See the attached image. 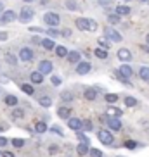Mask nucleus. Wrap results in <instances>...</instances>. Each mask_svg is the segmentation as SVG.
Wrapping results in <instances>:
<instances>
[{
  "instance_id": "1",
  "label": "nucleus",
  "mask_w": 149,
  "mask_h": 157,
  "mask_svg": "<svg viewBox=\"0 0 149 157\" xmlns=\"http://www.w3.org/2000/svg\"><path fill=\"white\" fill-rule=\"evenodd\" d=\"M97 138L101 143H104V145H111L113 142H115V138H113V135L107 131V129H99L97 131Z\"/></svg>"
},
{
  "instance_id": "2",
  "label": "nucleus",
  "mask_w": 149,
  "mask_h": 157,
  "mask_svg": "<svg viewBox=\"0 0 149 157\" xmlns=\"http://www.w3.org/2000/svg\"><path fill=\"white\" fill-rule=\"evenodd\" d=\"M43 21H45V24H49L50 28H56L57 24L61 23L59 16H57L56 12H47V14L43 16Z\"/></svg>"
},
{
  "instance_id": "3",
  "label": "nucleus",
  "mask_w": 149,
  "mask_h": 157,
  "mask_svg": "<svg viewBox=\"0 0 149 157\" xmlns=\"http://www.w3.org/2000/svg\"><path fill=\"white\" fill-rule=\"evenodd\" d=\"M33 19V9L30 7H23L21 12H19V21H23V23H30Z\"/></svg>"
},
{
  "instance_id": "4",
  "label": "nucleus",
  "mask_w": 149,
  "mask_h": 157,
  "mask_svg": "<svg viewBox=\"0 0 149 157\" xmlns=\"http://www.w3.org/2000/svg\"><path fill=\"white\" fill-rule=\"evenodd\" d=\"M19 59L23 60V62H30L33 59V50L28 48V47H23L21 50H19Z\"/></svg>"
},
{
  "instance_id": "5",
  "label": "nucleus",
  "mask_w": 149,
  "mask_h": 157,
  "mask_svg": "<svg viewBox=\"0 0 149 157\" xmlns=\"http://www.w3.org/2000/svg\"><path fill=\"white\" fill-rule=\"evenodd\" d=\"M38 71L42 74H50L52 73V62L50 60H42V62L38 64Z\"/></svg>"
},
{
  "instance_id": "6",
  "label": "nucleus",
  "mask_w": 149,
  "mask_h": 157,
  "mask_svg": "<svg viewBox=\"0 0 149 157\" xmlns=\"http://www.w3.org/2000/svg\"><path fill=\"white\" fill-rule=\"evenodd\" d=\"M106 36L111 40V42H121V35L113 28H106Z\"/></svg>"
},
{
  "instance_id": "7",
  "label": "nucleus",
  "mask_w": 149,
  "mask_h": 157,
  "mask_svg": "<svg viewBox=\"0 0 149 157\" xmlns=\"http://www.w3.org/2000/svg\"><path fill=\"white\" fill-rule=\"evenodd\" d=\"M68 128L74 129V131L82 129V119H78V117H68Z\"/></svg>"
},
{
  "instance_id": "8",
  "label": "nucleus",
  "mask_w": 149,
  "mask_h": 157,
  "mask_svg": "<svg viewBox=\"0 0 149 157\" xmlns=\"http://www.w3.org/2000/svg\"><path fill=\"white\" fill-rule=\"evenodd\" d=\"M16 17H18V16H16L14 10H4L0 21H2V23H12V21H16Z\"/></svg>"
},
{
  "instance_id": "9",
  "label": "nucleus",
  "mask_w": 149,
  "mask_h": 157,
  "mask_svg": "<svg viewBox=\"0 0 149 157\" xmlns=\"http://www.w3.org/2000/svg\"><path fill=\"white\" fill-rule=\"evenodd\" d=\"M90 69H92L90 62H78V66H76V73L78 74H87L90 73Z\"/></svg>"
},
{
  "instance_id": "10",
  "label": "nucleus",
  "mask_w": 149,
  "mask_h": 157,
  "mask_svg": "<svg viewBox=\"0 0 149 157\" xmlns=\"http://www.w3.org/2000/svg\"><path fill=\"white\" fill-rule=\"evenodd\" d=\"M118 59L123 60V62H128V60L132 59L130 50H128V48H120V50H118Z\"/></svg>"
},
{
  "instance_id": "11",
  "label": "nucleus",
  "mask_w": 149,
  "mask_h": 157,
  "mask_svg": "<svg viewBox=\"0 0 149 157\" xmlns=\"http://www.w3.org/2000/svg\"><path fill=\"white\" fill-rule=\"evenodd\" d=\"M30 79H31V83L40 85V83L43 81V74L40 73V71H35V73H31V74H30Z\"/></svg>"
},
{
  "instance_id": "12",
  "label": "nucleus",
  "mask_w": 149,
  "mask_h": 157,
  "mask_svg": "<svg viewBox=\"0 0 149 157\" xmlns=\"http://www.w3.org/2000/svg\"><path fill=\"white\" fill-rule=\"evenodd\" d=\"M76 154H78V155H87V154H89V143H83V142H80L78 143V147H76Z\"/></svg>"
},
{
  "instance_id": "13",
  "label": "nucleus",
  "mask_w": 149,
  "mask_h": 157,
  "mask_svg": "<svg viewBox=\"0 0 149 157\" xmlns=\"http://www.w3.org/2000/svg\"><path fill=\"white\" fill-rule=\"evenodd\" d=\"M57 116H59L61 119H68V117H71V109L70 107H59Z\"/></svg>"
},
{
  "instance_id": "14",
  "label": "nucleus",
  "mask_w": 149,
  "mask_h": 157,
  "mask_svg": "<svg viewBox=\"0 0 149 157\" xmlns=\"http://www.w3.org/2000/svg\"><path fill=\"white\" fill-rule=\"evenodd\" d=\"M68 60H70L71 64H78L80 62V52H76V50H73V52H68Z\"/></svg>"
},
{
  "instance_id": "15",
  "label": "nucleus",
  "mask_w": 149,
  "mask_h": 157,
  "mask_svg": "<svg viewBox=\"0 0 149 157\" xmlns=\"http://www.w3.org/2000/svg\"><path fill=\"white\" fill-rule=\"evenodd\" d=\"M120 74L123 76V78H130L134 73H132V67H130V66L123 64V66H120Z\"/></svg>"
},
{
  "instance_id": "16",
  "label": "nucleus",
  "mask_w": 149,
  "mask_h": 157,
  "mask_svg": "<svg viewBox=\"0 0 149 157\" xmlns=\"http://www.w3.org/2000/svg\"><path fill=\"white\" fill-rule=\"evenodd\" d=\"M107 116L109 117H120L121 114H123V111L121 109H118V107H107Z\"/></svg>"
},
{
  "instance_id": "17",
  "label": "nucleus",
  "mask_w": 149,
  "mask_h": 157,
  "mask_svg": "<svg viewBox=\"0 0 149 157\" xmlns=\"http://www.w3.org/2000/svg\"><path fill=\"white\" fill-rule=\"evenodd\" d=\"M107 124H109V128L113 129V131H118V129L121 128V121H118L116 117H113V119H109V121H106Z\"/></svg>"
},
{
  "instance_id": "18",
  "label": "nucleus",
  "mask_w": 149,
  "mask_h": 157,
  "mask_svg": "<svg viewBox=\"0 0 149 157\" xmlns=\"http://www.w3.org/2000/svg\"><path fill=\"white\" fill-rule=\"evenodd\" d=\"M76 26H78L80 29H85V31H87V26H89V19H87V17H78V19H76Z\"/></svg>"
},
{
  "instance_id": "19",
  "label": "nucleus",
  "mask_w": 149,
  "mask_h": 157,
  "mask_svg": "<svg viewBox=\"0 0 149 157\" xmlns=\"http://www.w3.org/2000/svg\"><path fill=\"white\" fill-rule=\"evenodd\" d=\"M116 14L118 16H128L130 14V7H127V5H118L116 7Z\"/></svg>"
},
{
  "instance_id": "20",
  "label": "nucleus",
  "mask_w": 149,
  "mask_h": 157,
  "mask_svg": "<svg viewBox=\"0 0 149 157\" xmlns=\"http://www.w3.org/2000/svg\"><path fill=\"white\" fill-rule=\"evenodd\" d=\"M54 50H56V56L57 57H66V56H68V50H66V47H62V45L54 47Z\"/></svg>"
},
{
  "instance_id": "21",
  "label": "nucleus",
  "mask_w": 149,
  "mask_h": 157,
  "mask_svg": "<svg viewBox=\"0 0 149 157\" xmlns=\"http://www.w3.org/2000/svg\"><path fill=\"white\" fill-rule=\"evenodd\" d=\"M85 98H87V100H95V98H97V92H95L94 88H89V90L85 92Z\"/></svg>"
},
{
  "instance_id": "22",
  "label": "nucleus",
  "mask_w": 149,
  "mask_h": 157,
  "mask_svg": "<svg viewBox=\"0 0 149 157\" xmlns=\"http://www.w3.org/2000/svg\"><path fill=\"white\" fill-rule=\"evenodd\" d=\"M139 76H140V79H144V81H149V67H140V71H139Z\"/></svg>"
},
{
  "instance_id": "23",
  "label": "nucleus",
  "mask_w": 149,
  "mask_h": 157,
  "mask_svg": "<svg viewBox=\"0 0 149 157\" xmlns=\"http://www.w3.org/2000/svg\"><path fill=\"white\" fill-rule=\"evenodd\" d=\"M5 104L10 105V107H16L18 105V98H16L14 95H7V97H5Z\"/></svg>"
},
{
  "instance_id": "24",
  "label": "nucleus",
  "mask_w": 149,
  "mask_h": 157,
  "mask_svg": "<svg viewBox=\"0 0 149 157\" xmlns=\"http://www.w3.org/2000/svg\"><path fill=\"white\" fill-rule=\"evenodd\" d=\"M42 47L43 48H47V50H52V48H54V42H52L50 38H45V40H42Z\"/></svg>"
},
{
  "instance_id": "25",
  "label": "nucleus",
  "mask_w": 149,
  "mask_h": 157,
  "mask_svg": "<svg viewBox=\"0 0 149 157\" xmlns=\"http://www.w3.org/2000/svg\"><path fill=\"white\" fill-rule=\"evenodd\" d=\"M35 129H37V133H45L47 131V124L43 121H38L37 124H35Z\"/></svg>"
},
{
  "instance_id": "26",
  "label": "nucleus",
  "mask_w": 149,
  "mask_h": 157,
  "mask_svg": "<svg viewBox=\"0 0 149 157\" xmlns=\"http://www.w3.org/2000/svg\"><path fill=\"white\" fill-rule=\"evenodd\" d=\"M38 104H40L42 107H50L52 105V100L49 97H40V98H38Z\"/></svg>"
},
{
  "instance_id": "27",
  "label": "nucleus",
  "mask_w": 149,
  "mask_h": 157,
  "mask_svg": "<svg viewBox=\"0 0 149 157\" xmlns=\"http://www.w3.org/2000/svg\"><path fill=\"white\" fill-rule=\"evenodd\" d=\"M95 56L99 59H107V50L106 48H95Z\"/></svg>"
},
{
  "instance_id": "28",
  "label": "nucleus",
  "mask_w": 149,
  "mask_h": 157,
  "mask_svg": "<svg viewBox=\"0 0 149 157\" xmlns=\"http://www.w3.org/2000/svg\"><path fill=\"white\" fill-rule=\"evenodd\" d=\"M125 105L127 107H135L137 105V100L134 97H125Z\"/></svg>"
},
{
  "instance_id": "29",
  "label": "nucleus",
  "mask_w": 149,
  "mask_h": 157,
  "mask_svg": "<svg viewBox=\"0 0 149 157\" xmlns=\"http://www.w3.org/2000/svg\"><path fill=\"white\" fill-rule=\"evenodd\" d=\"M104 98H106L107 104H115V102L118 100V95H115V93H107V95H106Z\"/></svg>"
},
{
  "instance_id": "30",
  "label": "nucleus",
  "mask_w": 149,
  "mask_h": 157,
  "mask_svg": "<svg viewBox=\"0 0 149 157\" xmlns=\"http://www.w3.org/2000/svg\"><path fill=\"white\" fill-rule=\"evenodd\" d=\"M107 21H109L111 24H118V23H120V16H118V14H109V16H107Z\"/></svg>"
},
{
  "instance_id": "31",
  "label": "nucleus",
  "mask_w": 149,
  "mask_h": 157,
  "mask_svg": "<svg viewBox=\"0 0 149 157\" xmlns=\"http://www.w3.org/2000/svg\"><path fill=\"white\" fill-rule=\"evenodd\" d=\"M66 7H68L70 10H76L78 9V4H76L74 0H66Z\"/></svg>"
},
{
  "instance_id": "32",
  "label": "nucleus",
  "mask_w": 149,
  "mask_h": 157,
  "mask_svg": "<svg viewBox=\"0 0 149 157\" xmlns=\"http://www.w3.org/2000/svg\"><path fill=\"white\" fill-rule=\"evenodd\" d=\"M82 129H83V131H90V129H92V123H90L89 119L82 121Z\"/></svg>"
},
{
  "instance_id": "33",
  "label": "nucleus",
  "mask_w": 149,
  "mask_h": 157,
  "mask_svg": "<svg viewBox=\"0 0 149 157\" xmlns=\"http://www.w3.org/2000/svg\"><path fill=\"white\" fill-rule=\"evenodd\" d=\"M97 29V23L94 19H89V26H87V31H95Z\"/></svg>"
},
{
  "instance_id": "34",
  "label": "nucleus",
  "mask_w": 149,
  "mask_h": 157,
  "mask_svg": "<svg viewBox=\"0 0 149 157\" xmlns=\"http://www.w3.org/2000/svg\"><path fill=\"white\" fill-rule=\"evenodd\" d=\"M21 88H23V92H24V93H28V95H33V93H35V90H33L31 85H23Z\"/></svg>"
},
{
  "instance_id": "35",
  "label": "nucleus",
  "mask_w": 149,
  "mask_h": 157,
  "mask_svg": "<svg viewBox=\"0 0 149 157\" xmlns=\"http://www.w3.org/2000/svg\"><path fill=\"white\" fill-rule=\"evenodd\" d=\"M12 145H14L16 148H21L24 145V140H21V138H14L12 140Z\"/></svg>"
},
{
  "instance_id": "36",
  "label": "nucleus",
  "mask_w": 149,
  "mask_h": 157,
  "mask_svg": "<svg viewBox=\"0 0 149 157\" xmlns=\"http://www.w3.org/2000/svg\"><path fill=\"white\" fill-rule=\"evenodd\" d=\"M89 152L92 157H103V154H101V150L99 148H89Z\"/></svg>"
},
{
  "instance_id": "37",
  "label": "nucleus",
  "mask_w": 149,
  "mask_h": 157,
  "mask_svg": "<svg viewBox=\"0 0 149 157\" xmlns=\"http://www.w3.org/2000/svg\"><path fill=\"white\" fill-rule=\"evenodd\" d=\"M23 116H24L23 109H14V111H12V117H16V119H18V117H23Z\"/></svg>"
},
{
  "instance_id": "38",
  "label": "nucleus",
  "mask_w": 149,
  "mask_h": 157,
  "mask_svg": "<svg viewBox=\"0 0 149 157\" xmlns=\"http://www.w3.org/2000/svg\"><path fill=\"white\" fill-rule=\"evenodd\" d=\"M61 98H62V100H68V102H70L71 100V98H73V95H71V93L70 92H62V93H61Z\"/></svg>"
},
{
  "instance_id": "39",
  "label": "nucleus",
  "mask_w": 149,
  "mask_h": 157,
  "mask_svg": "<svg viewBox=\"0 0 149 157\" xmlns=\"http://www.w3.org/2000/svg\"><path fill=\"white\" fill-rule=\"evenodd\" d=\"M76 138H78V142H83V143H89V138L85 136L82 131H78V135H76Z\"/></svg>"
},
{
  "instance_id": "40",
  "label": "nucleus",
  "mask_w": 149,
  "mask_h": 157,
  "mask_svg": "<svg viewBox=\"0 0 149 157\" xmlns=\"http://www.w3.org/2000/svg\"><path fill=\"white\" fill-rule=\"evenodd\" d=\"M125 147H127V148H130V150H132V148L137 147V143H135L134 140H127V142H125Z\"/></svg>"
},
{
  "instance_id": "41",
  "label": "nucleus",
  "mask_w": 149,
  "mask_h": 157,
  "mask_svg": "<svg viewBox=\"0 0 149 157\" xmlns=\"http://www.w3.org/2000/svg\"><path fill=\"white\" fill-rule=\"evenodd\" d=\"M5 59H7V62H9V64L16 66V57H14V56H10V54H7V56H5Z\"/></svg>"
},
{
  "instance_id": "42",
  "label": "nucleus",
  "mask_w": 149,
  "mask_h": 157,
  "mask_svg": "<svg viewBox=\"0 0 149 157\" xmlns=\"http://www.w3.org/2000/svg\"><path fill=\"white\" fill-rule=\"evenodd\" d=\"M50 131H52V133H56V135H59V136H62V129H61V128H57V126H52V128H50Z\"/></svg>"
},
{
  "instance_id": "43",
  "label": "nucleus",
  "mask_w": 149,
  "mask_h": 157,
  "mask_svg": "<svg viewBox=\"0 0 149 157\" xmlns=\"http://www.w3.org/2000/svg\"><path fill=\"white\" fill-rule=\"evenodd\" d=\"M50 81H52V85H54V86H59V85H61V78H57V76H52Z\"/></svg>"
},
{
  "instance_id": "44",
  "label": "nucleus",
  "mask_w": 149,
  "mask_h": 157,
  "mask_svg": "<svg viewBox=\"0 0 149 157\" xmlns=\"http://www.w3.org/2000/svg\"><path fill=\"white\" fill-rule=\"evenodd\" d=\"M99 43H101V45H103L104 48H109V47H111V43H109V42H106L104 38H99Z\"/></svg>"
},
{
  "instance_id": "45",
  "label": "nucleus",
  "mask_w": 149,
  "mask_h": 157,
  "mask_svg": "<svg viewBox=\"0 0 149 157\" xmlns=\"http://www.w3.org/2000/svg\"><path fill=\"white\" fill-rule=\"evenodd\" d=\"M7 38H9V35H7V33H5V31H0V42H5Z\"/></svg>"
},
{
  "instance_id": "46",
  "label": "nucleus",
  "mask_w": 149,
  "mask_h": 157,
  "mask_svg": "<svg viewBox=\"0 0 149 157\" xmlns=\"http://www.w3.org/2000/svg\"><path fill=\"white\" fill-rule=\"evenodd\" d=\"M49 152H50V154H57V152H59V147H57V145H52V147L49 148Z\"/></svg>"
},
{
  "instance_id": "47",
  "label": "nucleus",
  "mask_w": 149,
  "mask_h": 157,
  "mask_svg": "<svg viewBox=\"0 0 149 157\" xmlns=\"http://www.w3.org/2000/svg\"><path fill=\"white\" fill-rule=\"evenodd\" d=\"M47 33H49L50 36H56V35H59V33H57V31H56V29H54V28H49V29H47Z\"/></svg>"
},
{
  "instance_id": "48",
  "label": "nucleus",
  "mask_w": 149,
  "mask_h": 157,
  "mask_svg": "<svg viewBox=\"0 0 149 157\" xmlns=\"http://www.w3.org/2000/svg\"><path fill=\"white\" fill-rule=\"evenodd\" d=\"M5 145H7V138L0 136V147H5Z\"/></svg>"
},
{
  "instance_id": "49",
  "label": "nucleus",
  "mask_w": 149,
  "mask_h": 157,
  "mask_svg": "<svg viewBox=\"0 0 149 157\" xmlns=\"http://www.w3.org/2000/svg\"><path fill=\"white\" fill-rule=\"evenodd\" d=\"M2 157H14L12 152H2Z\"/></svg>"
},
{
  "instance_id": "50",
  "label": "nucleus",
  "mask_w": 149,
  "mask_h": 157,
  "mask_svg": "<svg viewBox=\"0 0 149 157\" xmlns=\"http://www.w3.org/2000/svg\"><path fill=\"white\" fill-rule=\"evenodd\" d=\"M101 2V5H107V4H111L113 0H99Z\"/></svg>"
},
{
  "instance_id": "51",
  "label": "nucleus",
  "mask_w": 149,
  "mask_h": 157,
  "mask_svg": "<svg viewBox=\"0 0 149 157\" xmlns=\"http://www.w3.org/2000/svg\"><path fill=\"white\" fill-rule=\"evenodd\" d=\"M62 35H64V36H70L71 31H70V29H64V31H62Z\"/></svg>"
},
{
  "instance_id": "52",
  "label": "nucleus",
  "mask_w": 149,
  "mask_h": 157,
  "mask_svg": "<svg viewBox=\"0 0 149 157\" xmlns=\"http://www.w3.org/2000/svg\"><path fill=\"white\" fill-rule=\"evenodd\" d=\"M2 10H4V4H2V2H0V12H2Z\"/></svg>"
},
{
  "instance_id": "53",
  "label": "nucleus",
  "mask_w": 149,
  "mask_h": 157,
  "mask_svg": "<svg viewBox=\"0 0 149 157\" xmlns=\"http://www.w3.org/2000/svg\"><path fill=\"white\" fill-rule=\"evenodd\" d=\"M142 50H146V52H149V47H142Z\"/></svg>"
},
{
  "instance_id": "54",
  "label": "nucleus",
  "mask_w": 149,
  "mask_h": 157,
  "mask_svg": "<svg viewBox=\"0 0 149 157\" xmlns=\"http://www.w3.org/2000/svg\"><path fill=\"white\" fill-rule=\"evenodd\" d=\"M146 42H147V45H149V35H147V36H146Z\"/></svg>"
},
{
  "instance_id": "55",
  "label": "nucleus",
  "mask_w": 149,
  "mask_h": 157,
  "mask_svg": "<svg viewBox=\"0 0 149 157\" xmlns=\"http://www.w3.org/2000/svg\"><path fill=\"white\" fill-rule=\"evenodd\" d=\"M24 2H33V0H24Z\"/></svg>"
},
{
  "instance_id": "56",
  "label": "nucleus",
  "mask_w": 149,
  "mask_h": 157,
  "mask_svg": "<svg viewBox=\"0 0 149 157\" xmlns=\"http://www.w3.org/2000/svg\"><path fill=\"white\" fill-rule=\"evenodd\" d=\"M142 2H147V0H142Z\"/></svg>"
},
{
  "instance_id": "57",
  "label": "nucleus",
  "mask_w": 149,
  "mask_h": 157,
  "mask_svg": "<svg viewBox=\"0 0 149 157\" xmlns=\"http://www.w3.org/2000/svg\"><path fill=\"white\" fill-rule=\"evenodd\" d=\"M125 2H130V0H125Z\"/></svg>"
}]
</instances>
